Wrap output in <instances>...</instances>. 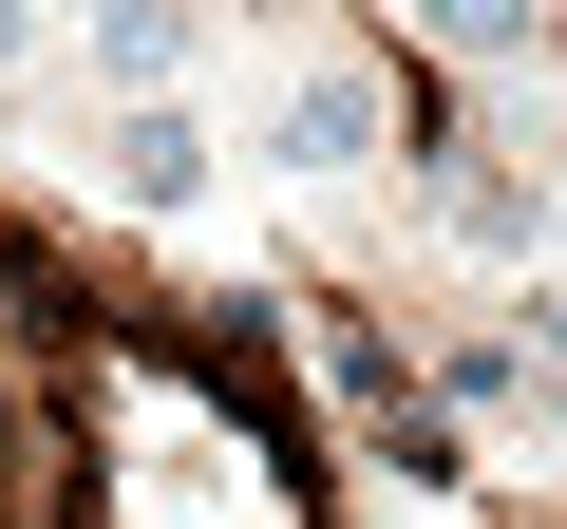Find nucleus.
Wrapping results in <instances>:
<instances>
[{
	"instance_id": "obj_2",
	"label": "nucleus",
	"mask_w": 567,
	"mask_h": 529,
	"mask_svg": "<svg viewBox=\"0 0 567 529\" xmlns=\"http://www.w3.org/2000/svg\"><path fill=\"white\" fill-rule=\"evenodd\" d=\"M379 133H398V95H379V76H341V58H322V76H303V95H284V114H265V170H303V189H341V170H360V152H379Z\"/></svg>"
},
{
	"instance_id": "obj_1",
	"label": "nucleus",
	"mask_w": 567,
	"mask_h": 529,
	"mask_svg": "<svg viewBox=\"0 0 567 529\" xmlns=\"http://www.w3.org/2000/svg\"><path fill=\"white\" fill-rule=\"evenodd\" d=\"M95 189H114V208H152V227H189V208H208V114H189V95H114Z\"/></svg>"
},
{
	"instance_id": "obj_3",
	"label": "nucleus",
	"mask_w": 567,
	"mask_h": 529,
	"mask_svg": "<svg viewBox=\"0 0 567 529\" xmlns=\"http://www.w3.org/2000/svg\"><path fill=\"white\" fill-rule=\"evenodd\" d=\"M473 76H567V0H416Z\"/></svg>"
},
{
	"instance_id": "obj_4",
	"label": "nucleus",
	"mask_w": 567,
	"mask_h": 529,
	"mask_svg": "<svg viewBox=\"0 0 567 529\" xmlns=\"http://www.w3.org/2000/svg\"><path fill=\"white\" fill-rule=\"evenodd\" d=\"M189 58H208L189 0H95V76H114V95H189Z\"/></svg>"
},
{
	"instance_id": "obj_5",
	"label": "nucleus",
	"mask_w": 567,
	"mask_h": 529,
	"mask_svg": "<svg viewBox=\"0 0 567 529\" xmlns=\"http://www.w3.org/2000/svg\"><path fill=\"white\" fill-rule=\"evenodd\" d=\"M435 227H454V246H492V264H548V189H529V170H454V189H435Z\"/></svg>"
},
{
	"instance_id": "obj_6",
	"label": "nucleus",
	"mask_w": 567,
	"mask_h": 529,
	"mask_svg": "<svg viewBox=\"0 0 567 529\" xmlns=\"http://www.w3.org/2000/svg\"><path fill=\"white\" fill-rule=\"evenodd\" d=\"M20 58H39V0H0V76H20Z\"/></svg>"
}]
</instances>
